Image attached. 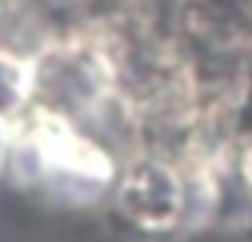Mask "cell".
I'll return each mask as SVG.
<instances>
[{"mask_svg": "<svg viewBox=\"0 0 252 242\" xmlns=\"http://www.w3.org/2000/svg\"><path fill=\"white\" fill-rule=\"evenodd\" d=\"M10 172V134H6V124H0V185L6 182Z\"/></svg>", "mask_w": 252, "mask_h": 242, "instance_id": "277c9868", "label": "cell"}, {"mask_svg": "<svg viewBox=\"0 0 252 242\" xmlns=\"http://www.w3.org/2000/svg\"><path fill=\"white\" fill-rule=\"evenodd\" d=\"M35 96V64L0 48V124H19Z\"/></svg>", "mask_w": 252, "mask_h": 242, "instance_id": "3957f363", "label": "cell"}, {"mask_svg": "<svg viewBox=\"0 0 252 242\" xmlns=\"http://www.w3.org/2000/svg\"><path fill=\"white\" fill-rule=\"evenodd\" d=\"M10 140L6 182L38 191L51 204L90 207L112 191L118 172L112 156L74 128L61 112H35Z\"/></svg>", "mask_w": 252, "mask_h": 242, "instance_id": "6da1fadb", "label": "cell"}, {"mask_svg": "<svg viewBox=\"0 0 252 242\" xmlns=\"http://www.w3.org/2000/svg\"><path fill=\"white\" fill-rule=\"evenodd\" d=\"M112 204L125 226L147 239L172 236L191 214L189 182L166 160H137L112 185Z\"/></svg>", "mask_w": 252, "mask_h": 242, "instance_id": "7a4b0ae2", "label": "cell"}]
</instances>
